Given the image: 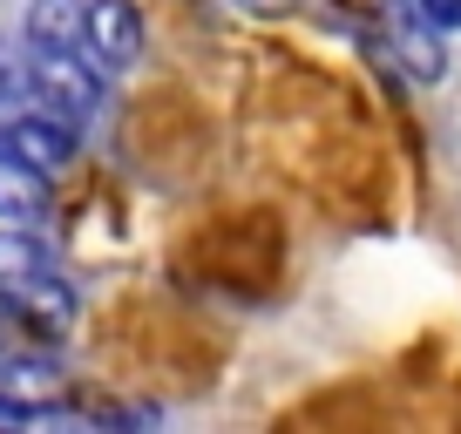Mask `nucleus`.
I'll use <instances>...</instances> for the list:
<instances>
[{
    "label": "nucleus",
    "mask_w": 461,
    "mask_h": 434,
    "mask_svg": "<svg viewBox=\"0 0 461 434\" xmlns=\"http://www.w3.org/2000/svg\"><path fill=\"white\" fill-rule=\"evenodd\" d=\"M0 217H7V224L48 217V170H28V163L0 157Z\"/></svg>",
    "instance_id": "obj_4"
},
{
    "label": "nucleus",
    "mask_w": 461,
    "mask_h": 434,
    "mask_svg": "<svg viewBox=\"0 0 461 434\" xmlns=\"http://www.w3.org/2000/svg\"><path fill=\"white\" fill-rule=\"evenodd\" d=\"M387 55L414 88H434L447 75V28L420 7V0H387Z\"/></svg>",
    "instance_id": "obj_1"
},
{
    "label": "nucleus",
    "mask_w": 461,
    "mask_h": 434,
    "mask_svg": "<svg viewBox=\"0 0 461 434\" xmlns=\"http://www.w3.org/2000/svg\"><path fill=\"white\" fill-rule=\"evenodd\" d=\"M82 55L109 82L143 61V14H136V0H82Z\"/></svg>",
    "instance_id": "obj_2"
},
{
    "label": "nucleus",
    "mask_w": 461,
    "mask_h": 434,
    "mask_svg": "<svg viewBox=\"0 0 461 434\" xmlns=\"http://www.w3.org/2000/svg\"><path fill=\"white\" fill-rule=\"evenodd\" d=\"M48 272H61V265H55V251L34 238V224H7V231H0V292H7V305H14V292H28L34 278H48Z\"/></svg>",
    "instance_id": "obj_3"
},
{
    "label": "nucleus",
    "mask_w": 461,
    "mask_h": 434,
    "mask_svg": "<svg viewBox=\"0 0 461 434\" xmlns=\"http://www.w3.org/2000/svg\"><path fill=\"white\" fill-rule=\"evenodd\" d=\"M245 7H278V0H245Z\"/></svg>",
    "instance_id": "obj_7"
},
{
    "label": "nucleus",
    "mask_w": 461,
    "mask_h": 434,
    "mask_svg": "<svg viewBox=\"0 0 461 434\" xmlns=\"http://www.w3.org/2000/svg\"><path fill=\"white\" fill-rule=\"evenodd\" d=\"M28 109V95H14V88H0V136H7V122Z\"/></svg>",
    "instance_id": "obj_6"
},
{
    "label": "nucleus",
    "mask_w": 461,
    "mask_h": 434,
    "mask_svg": "<svg viewBox=\"0 0 461 434\" xmlns=\"http://www.w3.org/2000/svg\"><path fill=\"white\" fill-rule=\"evenodd\" d=\"M21 34L41 48H82V0H28Z\"/></svg>",
    "instance_id": "obj_5"
}]
</instances>
